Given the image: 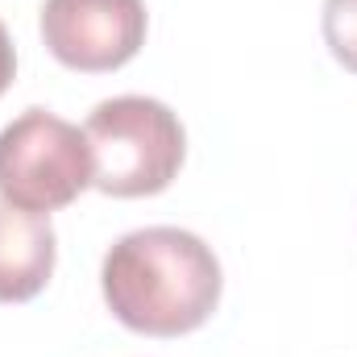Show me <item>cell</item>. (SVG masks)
I'll return each mask as SVG.
<instances>
[{"label": "cell", "instance_id": "cell-2", "mask_svg": "<svg viewBox=\"0 0 357 357\" xmlns=\"http://www.w3.org/2000/svg\"><path fill=\"white\" fill-rule=\"evenodd\" d=\"M84 133L91 146V187L116 199L167 191L187 154L178 116L150 96H116L96 104Z\"/></svg>", "mask_w": 357, "mask_h": 357}, {"label": "cell", "instance_id": "cell-3", "mask_svg": "<svg viewBox=\"0 0 357 357\" xmlns=\"http://www.w3.org/2000/svg\"><path fill=\"white\" fill-rule=\"evenodd\" d=\"M91 187L88 133L46 108H25L0 129V199L50 216Z\"/></svg>", "mask_w": 357, "mask_h": 357}, {"label": "cell", "instance_id": "cell-1", "mask_svg": "<svg viewBox=\"0 0 357 357\" xmlns=\"http://www.w3.org/2000/svg\"><path fill=\"white\" fill-rule=\"evenodd\" d=\"M108 312L146 337L195 333L220 303V262L187 229L154 225L125 233L104 254Z\"/></svg>", "mask_w": 357, "mask_h": 357}, {"label": "cell", "instance_id": "cell-6", "mask_svg": "<svg viewBox=\"0 0 357 357\" xmlns=\"http://www.w3.org/2000/svg\"><path fill=\"white\" fill-rule=\"evenodd\" d=\"M324 42L333 59L357 75V0H324Z\"/></svg>", "mask_w": 357, "mask_h": 357}, {"label": "cell", "instance_id": "cell-7", "mask_svg": "<svg viewBox=\"0 0 357 357\" xmlns=\"http://www.w3.org/2000/svg\"><path fill=\"white\" fill-rule=\"evenodd\" d=\"M13 71H17V54H13V42H8V29L0 25V96L13 84Z\"/></svg>", "mask_w": 357, "mask_h": 357}, {"label": "cell", "instance_id": "cell-5", "mask_svg": "<svg viewBox=\"0 0 357 357\" xmlns=\"http://www.w3.org/2000/svg\"><path fill=\"white\" fill-rule=\"evenodd\" d=\"M54 274V229L46 216L0 199V303L33 299Z\"/></svg>", "mask_w": 357, "mask_h": 357}, {"label": "cell", "instance_id": "cell-4", "mask_svg": "<svg viewBox=\"0 0 357 357\" xmlns=\"http://www.w3.org/2000/svg\"><path fill=\"white\" fill-rule=\"evenodd\" d=\"M146 0H46V50L71 71H116L146 46Z\"/></svg>", "mask_w": 357, "mask_h": 357}]
</instances>
